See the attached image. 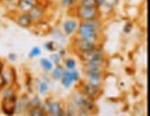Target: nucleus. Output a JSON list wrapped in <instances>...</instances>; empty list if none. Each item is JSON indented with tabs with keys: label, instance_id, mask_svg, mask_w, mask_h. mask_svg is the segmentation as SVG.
<instances>
[{
	"label": "nucleus",
	"instance_id": "nucleus-1",
	"mask_svg": "<svg viewBox=\"0 0 150 116\" xmlns=\"http://www.w3.org/2000/svg\"><path fill=\"white\" fill-rule=\"evenodd\" d=\"M79 38H96L97 37L96 28L90 21L82 22L78 29Z\"/></svg>",
	"mask_w": 150,
	"mask_h": 116
},
{
	"label": "nucleus",
	"instance_id": "nucleus-2",
	"mask_svg": "<svg viewBox=\"0 0 150 116\" xmlns=\"http://www.w3.org/2000/svg\"><path fill=\"white\" fill-rule=\"evenodd\" d=\"M98 16L97 7H81L78 8V17L83 21L95 20Z\"/></svg>",
	"mask_w": 150,
	"mask_h": 116
},
{
	"label": "nucleus",
	"instance_id": "nucleus-3",
	"mask_svg": "<svg viewBox=\"0 0 150 116\" xmlns=\"http://www.w3.org/2000/svg\"><path fill=\"white\" fill-rule=\"evenodd\" d=\"M80 75L76 69H65L64 74L61 78V84L66 89H70L72 83L79 80Z\"/></svg>",
	"mask_w": 150,
	"mask_h": 116
},
{
	"label": "nucleus",
	"instance_id": "nucleus-4",
	"mask_svg": "<svg viewBox=\"0 0 150 116\" xmlns=\"http://www.w3.org/2000/svg\"><path fill=\"white\" fill-rule=\"evenodd\" d=\"M17 98L15 96L3 97L1 102V109L6 115H13L16 112Z\"/></svg>",
	"mask_w": 150,
	"mask_h": 116
},
{
	"label": "nucleus",
	"instance_id": "nucleus-5",
	"mask_svg": "<svg viewBox=\"0 0 150 116\" xmlns=\"http://www.w3.org/2000/svg\"><path fill=\"white\" fill-rule=\"evenodd\" d=\"M96 38H79L76 40V47L82 52H87L96 48Z\"/></svg>",
	"mask_w": 150,
	"mask_h": 116
},
{
	"label": "nucleus",
	"instance_id": "nucleus-6",
	"mask_svg": "<svg viewBox=\"0 0 150 116\" xmlns=\"http://www.w3.org/2000/svg\"><path fill=\"white\" fill-rule=\"evenodd\" d=\"M29 16H30L32 22H39L42 20L44 16V9L38 5L33 6L31 8V10L28 12Z\"/></svg>",
	"mask_w": 150,
	"mask_h": 116
},
{
	"label": "nucleus",
	"instance_id": "nucleus-7",
	"mask_svg": "<svg viewBox=\"0 0 150 116\" xmlns=\"http://www.w3.org/2000/svg\"><path fill=\"white\" fill-rule=\"evenodd\" d=\"M86 77L88 79V85L99 89L102 84V74H86Z\"/></svg>",
	"mask_w": 150,
	"mask_h": 116
},
{
	"label": "nucleus",
	"instance_id": "nucleus-8",
	"mask_svg": "<svg viewBox=\"0 0 150 116\" xmlns=\"http://www.w3.org/2000/svg\"><path fill=\"white\" fill-rule=\"evenodd\" d=\"M82 58L84 62H89L92 59H94L96 57H98V56H102L103 55V52L101 49H94V50H90L87 52H83L82 53Z\"/></svg>",
	"mask_w": 150,
	"mask_h": 116
},
{
	"label": "nucleus",
	"instance_id": "nucleus-9",
	"mask_svg": "<svg viewBox=\"0 0 150 116\" xmlns=\"http://www.w3.org/2000/svg\"><path fill=\"white\" fill-rule=\"evenodd\" d=\"M36 5V0H19L18 7L23 13H28L33 6Z\"/></svg>",
	"mask_w": 150,
	"mask_h": 116
},
{
	"label": "nucleus",
	"instance_id": "nucleus-10",
	"mask_svg": "<svg viewBox=\"0 0 150 116\" xmlns=\"http://www.w3.org/2000/svg\"><path fill=\"white\" fill-rule=\"evenodd\" d=\"M78 23L76 20H66L63 24V29H64V32L66 35H71L75 32V31L77 30Z\"/></svg>",
	"mask_w": 150,
	"mask_h": 116
},
{
	"label": "nucleus",
	"instance_id": "nucleus-11",
	"mask_svg": "<svg viewBox=\"0 0 150 116\" xmlns=\"http://www.w3.org/2000/svg\"><path fill=\"white\" fill-rule=\"evenodd\" d=\"M1 75L5 79L6 85H12L15 82L16 76H15V72L13 68H8V69H6L5 71L3 69Z\"/></svg>",
	"mask_w": 150,
	"mask_h": 116
},
{
	"label": "nucleus",
	"instance_id": "nucleus-12",
	"mask_svg": "<svg viewBox=\"0 0 150 116\" xmlns=\"http://www.w3.org/2000/svg\"><path fill=\"white\" fill-rule=\"evenodd\" d=\"M83 92L85 96H87L91 99H96L98 97V95L100 94L99 92V89L98 88H94V87H92L90 85H84L83 87Z\"/></svg>",
	"mask_w": 150,
	"mask_h": 116
},
{
	"label": "nucleus",
	"instance_id": "nucleus-13",
	"mask_svg": "<svg viewBox=\"0 0 150 116\" xmlns=\"http://www.w3.org/2000/svg\"><path fill=\"white\" fill-rule=\"evenodd\" d=\"M17 22H18V24L22 28H29L32 24L31 18L28 13H22L21 15H20Z\"/></svg>",
	"mask_w": 150,
	"mask_h": 116
},
{
	"label": "nucleus",
	"instance_id": "nucleus-14",
	"mask_svg": "<svg viewBox=\"0 0 150 116\" xmlns=\"http://www.w3.org/2000/svg\"><path fill=\"white\" fill-rule=\"evenodd\" d=\"M48 112L50 113V115L53 116H59V113L61 110L60 104L57 101H53V102H49L48 104Z\"/></svg>",
	"mask_w": 150,
	"mask_h": 116
},
{
	"label": "nucleus",
	"instance_id": "nucleus-15",
	"mask_svg": "<svg viewBox=\"0 0 150 116\" xmlns=\"http://www.w3.org/2000/svg\"><path fill=\"white\" fill-rule=\"evenodd\" d=\"M64 71H65V69L62 66L57 65V67L53 68V70H52V77L56 80H60L63 74H64Z\"/></svg>",
	"mask_w": 150,
	"mask_h": 116
},
{
	"label": "nucleus",
	"instance_id": "nucleus-16",
	"mask_svg": "<svg viewBox=\"0 0 150 116\" xmlns=\"http://www.w3.org/2000/svg\"><path fill=\"white\" fill-rule=\"evenodd\" d=\"M105 64V59H104L103 55L102 56H98V57H96L94 59H92L91 61L87 62L86 65L88 66H99L102 67Z\"/></svg>",
	"mask_w": 150,
	"mask_h": 116
},
{
	"label": "nucleus",
	"instance_id": "nucleus-17",
	"mask_svg": "<svg viewBox=\"0 0 150 116\" xmlns=\"http://www.w3.org/2000/svg\"><path fill=\"white\" fill-rule=\"evenodd\" d=\"M40 64H41L42 67L47 72L52 71V70H53V68H54L53 63H52L51 60L47 59V58H42V59L40 60Z\"/></svg>",
	"mask_w": 150,
	"mask_h": 116
},
{
	"label": "nucleus",
	"instance_id": "nucleus-18",
	"mask_svg": "<svg viewBox=\"0 0 150 116\" xmlns=\"http://www.w3.org/2000/svg\"><path fill=\"white\" fill-rule=\"evenodd\" d=\"M45 113V109L43 108L42 105L33 107L29 110V114L31 116H42Z\"/></svg>",
	"mask_w": 150,
	"mask_h": 116
},
{
	"label": "nucleus",
	"instance_id": "nucleus-19",
	"mask_svg": "<svg viewBox=\"0 0 150 116\" xmlns=\"http://www.w3.org/2000/svg\"><path fill=\"white\" fill-rule=\"evenodd\" d=\"M27 104H28V98H24L22 97L21 100H20V102L17 103V106H16V111L18 110V111L21 113V112H23V111H26L27 110Z\"/></svg>",
	"mask_w": 150,
	"mask_h": 116
},
{
	"label": "nucleus",
	"instance_id": "nucleus-20",
	"mask_svg": "<svg viewBox=\"0 0 150 116\" xmlns=\"http://www.w3.org/2000/svg\"><path fill=\"white\" fill-rule=\"evenodd\" d=\"M41 105V101L38 96H34L31 101H28V104H27V111H29L31 108L33 107H36V106H40Z\"/></svg>",
	"mask_w": 150,
	"mask_h": 116
},
{
	"label": "nucleus",
	"instance_id": "nucleus-21",
	"mask_svg": "<svg viewBox=\"0 0 150 116\" xmlns=\"http://www.w3.org/2000/svg\"><path fill=\"white\" fill-rule=\"evenodd\" d=\"M48 91V84L47 82H45V81H43V82H40L39 84V92L41 93L42 95H45L47 94Z\"/></svg>",
	"mask_w": 150,
	"mask_h": 116
},
{
	"label": "nucleus",
	"instance_id": "nucleus-22",
	"mask_svg": "<svg viewBox=\"0 0 150 116\" xmlns=\"http://www.w3.org/2000/svg\"><path fill=\"white\" fill-rule=\"evenodd\" d=\"M40 55H41V49H40V47H38V46H34V47H33V49L31 50L30 54H29V56L33 58V57L39 56Z\"/></svg>",
	"mask_w": 150,
	"mask_h": 116
},
{
	"label": "nucleus",
	"instance_id": "nucleus-23",
	"mask_svg": "<svg viewBox=\"0 0 150 116\" xmlns=\"http://www.w3.org/2000/svg\"><path fill=\"white\" fill-rule=\"evenodd\" d=\"M10 96H15V91L11 87H8L7 89L3 90V97H10Z\"/></svg>",
	"mask_w": 150,
	"mask_h": 116
},
{
	"label": "nucleus",
	"instance_id": "nucleus-24",
	"mask_svg": "<svg viewBox=\"0 0 150 116\" xmlns=\"http://www.w3.org/2000/svg\"><path fill=\"white\" fill-rule=\"evenodd\" d=\"M81 6L82 7H96L95 0H82Z\"/></svg>",
	"mask_w": 150,
	"mask_h": 116
},
{
	"label": "nucleus",
	"instance_id": "nucleus-25",
	"mask_svg": "<svg viewBox=\"0 0 150 116\" xmlns=\"http://www.w3.org/2000/svg\"><path fill=\"white\" fill-rule=\"evenodd\" d=\"M65 66H66V67L68 69H74L75 67H76V63H75V61L73 59L70 58V59H67L66 60Z\"/></svg>",
	"mask_w": 150,
	"mask_h": 116
},
{
	"label": "nucleus",
	"instance_id": "nucleus-26",
	"mask_svg": "<svg viewBox=\"0 0 150 116\" xmlns=\"http://www.w3.org/2000/svg\"><path fill=\"white\" fill-rule=\"evenodd\" d=\"M45 49H47V51L49 52H54L56 51V45H55V43L53 42V41H50V42H47V43L45 44Z\"/></svg>",
	"mask_w": 150,
	"mask_h": 116
},
{
	"label": "nucleus",
	"instance_id": "nucleus-27",
	"mask_svg": "<svg viewBox=\"0 0 150 116\" xmlns=\"http://www.w3.org/2000/svg\"><path fill=\"white\" fill-rule=\"evenodd\" d=\"M60 59H61V56L59 54H53L50 56V60L52 61V63H55L56 65H59Z\"/></svg>",
	"mask_w": 150,
	"mask_h": 116
},
{
	"label": "nucleus",
	"instance_id": "nucleus-28",
	"mask_svg": "<svg viewBox=\"0 0 150 116\" xmlns=\"http://www.w3.org/2000/svg\"><path fill=\"white\" fill-rule=\"evenodd\" d=\"M66 113L67 115H75V113H76V108H75L73 104H69Z\"/></svg>",
	"mask_w": 150,
	"mask_h": 116
},
{
	"label": "nucleus",
	"instance_id": "nucleus-29",
	"mask_svg": "<svg viewBox=\"0 0 150 116\" xmlns=\"http://www.w3.org/2000/svg\"><path fill=\"white\" fill-rule=\"evenodd\" d=\"M118 3V0H104V5L108 6L109 8H112Z\"/></svg>",
	"mask_w": 150,
	"mask_h": 116
},
{
	"label": "nucleus",
	"instance_id": "nucleus-30",
	"mask_svg": "<svg viewBox=\"0 0 150 116\" xmlns=\"http://www.w3.org/2000/svg\"><path fill=\"white\" fill-rule=\"evenodd\" d=\"M132 23H127V24L124 26V28H123V31H124V32H126V33H129V32H131V31H132Z\"/></svg>",
	"mask_w": 150,
	"mask_h": 116
},
{
	"label": "nucleus",
	"instance_id": "nucleus-31",
	"mask_svg": "<svg viewBox=\"0 0 150 116\" xmlns=\"http://www.w3.org/2000/svg\"><path fill=\"white\" fill-rule=\"evenodd\" d=\"M73 3H74V0H62V5L65 6V7L71 6Z\"/></svg>",
	"mask_w": 150,
	"mask_h": 116
},
{
	"label": "nucleus",
	"instance_id": "nucleus-32",
	"mask_svg": "<svg viewBox=\"0 0 150 116\" xmlns=\"http://www.w3.org/2000/svg\"><path fill=\"white\" fill-rule=\"evenodd\" d=\"M6 86V82H5V79L3 78V76L0 74V90H1L4 87Z\"/></svg>",
	"mask_w": 150,
	"mask_h": 116
},
{
	"label": "nucleus",
	"instance_id": "nucleus-33",
	"mask_svg": "<svg viewBox=\"0 0 150 116\" xmlns=\"http://www.w3.org/2000/svg\"><path fill=\"white\" fill-rule=\"evenodd\" d=\"M95 2H96V6L97 8H100L104 5V0H95Z\"/></svg>",
	"mask_w": 150,
	"mask_h": 116
},
{
	"label": "nucleus",
	"instance_id": "nucleus-34",
	"mask_svg": "<svg viewBox=\"0 0 150 116\" xmlns=\"http://www.w3.org/2000/svg\"><path fill=\"white\" fill-rule=\"evenodd\" d=\"M8 57V59H9L10 61H12V62L16 61V59H17V55H16L15 54H9Z\"/></svg>",
	"mask_w": 150,
	"mask_h": 116
},
{
	"label": "nucleus",
	"instance_id": "nucleus-35",
	"mask_svg": "<svg viewBox=\"0 0 150 116\" xmlns=\"http://www.w3.org/2000/svg\"><path fill=\"white\" fill-rule=\"evenodd\" d=\"M3 69H4V65H3V62H2V60L0 59V74H1V72H2Z\"/></svg>",
	"mask_w": 150,
	"mask_h": 116
},
{
	"label": "nucleus",
	"instance_id": "nucleus-36",
	"mask_svg": "<svg viewBox=\"0 0 150 116\" xmlns=\"http://www.w3.org/2000/svg\"><path fill=\"white\" fill-rule=\"evenodd\" d=\"M5 1H7V2H12V1H14V0H5Z\"/></svg>",
	"mask_w": 150,
	"mask_h": 116
}]
</instances>
